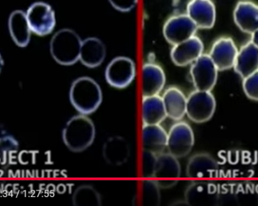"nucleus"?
I'll list each match as a JSON object with an SVG mask.
<instances>
[{
  "mask_svg": "<svg viewBox=\"0 0 258 206\" xmlns=\"http://www.w3.org/2000/svg\"><path fill=\"white\" fill-rule=\"evenodd\" d=\"M238 51L232 38L223 37L213 43L208 54L219 71H223L234 68Z\"/></svg>",
  "mask_w": 258,
  "mask_h": 206,
  "instance_id": "obj_11",
  "label": "nucleus"
},
{
  "mask_svg": "<svg viewBox=\"0 0 258 206\" xmlns=\"http://www.w3.org/2000/svg\"><path fill=\"white\" fill-rule=\"evenodd\" d=\"M144 151V173L147 177L151 178L157 156L149 151Z\"/></svg>",
  "mask_w": 258,
  "mask_h": 206,
  "instance_id": "obj_30",
  "label": "nucleus"
},
{
  "mask_svg": "<svg viewBox=\"0 0 258 206\" xmlns=\"http://www.w3.org/2000/svg\"><path fill=\"white\" fill-rule=\"evenodd\" d=\"M137 74L135 63L129 57H117L111 60L105 71V78L109 86L115 89L128 87Z\"/></svg>",
  "mask_w": 258,
  "mask_h": 206,
  "instance_id": "obj_6",
  "label": "nucleus"
},
{
  "mask_svg": "<svg viewBox=\"0 0 258 206\" xmlns=\"http://www.w3.org/2000/svg\"><path fill=\"white\" fill-rule=\"evenodd\" d=\"M204 47L202 40L195 35L184 42L173 46L170 56L174 65L185 67L192 64L204 54Z\"/></svg>",
  "mask_w": 258,
  "mask_h": 206,
  "instance_id": "obj_14",
  "label": "nucleus"
},
{
  "mask_svg": "<svg viewBox=\"0 0 258 206\" xmlns=\"http://www.w3.org/2000/svg\"><path fill=\"white\" fill-rule=\"evenodd\" d=\"M111 6L120 12H129L137 6L138 0H108Z\"/></svg>",
  "mask_w": 258,
  "mask_h": 206,
  "instance_id": "obj_29",
  "label": "nucleus"
},
{
  "mask_svg": "<svg viewBox=\"0 0 258 206\" xmlns=\"http://www.w3.org/2000/svg\"><path fill=\"white\" fill-rule=\"evenodd\" d=\"M219 70L209 54H202L191 64L190 75L196 90L211 92L216 86Z\"/></svg>",
  "mask_w": 258,
  "mask_h": 206,
  "instance_id": "obj_8",
  "label": "nucleus"
},
{
  "mask_svg": "<svg viewBox=\"0 0 258 206\" xmlns=\"http://www.w3.org/2000/svg\"><path fill=\"white\" fill-rule=\"evenodd\" d=\"M168 143V133L160 125H144L142 145L144 151L158 154L164 152Z\"/></svg>",
  "mask_w": 258,
  "mask_h": 206,
  "instance_id": "obj_20",
  "label": "nucleus"
},
{
  "mask_svg": "<svg viewBox=\"0 0 258 206\" xmlns=\"http://www.w3.org/2000/svg\"><path fill=\"white\" fill-rule=\"evenodd\" d=\"M130 154L129 144L120 136L108 138L102 148L103 159L109 165H123L128 161Z\"/></svg>",
  "mask_w": 258,
  "mask_h": 206,
  "instance_id": "obj_18",
  "label": "nucleus"
},
{
  "mask_svg": "<svg viewBox=\"0 0 258 206\" xmlns=\"http://www.w3.org/2000/svg\"><path fill=\"white\" fill-rule=\"evenodd\" d=\"M166 77L161 66L155 63H146L142 67V95H157L162 92Z\"/></svg>",
  "mask_w": 258,
  "mask_h": 206,
  "instance_id": "obj_16",
  "label": "nucleus"
},
{
  "mask_svg": "<svg viewBox=\"0 0 258 206\" xmlns=\"http://www.w3.org/2000/svg\"><path fill=\"white\" fill-rule=\"evenodd\" d=\"M8 26L11 37L17 46L24 48L29 45L32 32L26 12L22 10L12 12L9 18Z\"/></svg>",
  "mask_w": 258,
  "mask_h": 206,
  "instance_id": "obj_19",
  "label": "nucleus"
},
{
  "mask_svg": "<svg viewBox=\"0 0 258 206\" xmlns=\"http://www.w3.org/2000/svg\"><path fill=\"white\" fill-rule=\"evenodd\" d=\"M194 145V132L188 123L178 122L171 126L168 133V152L182 159L191 152Z\"/></svg>",
  "mask_w": 258,
  "mask_h": 206,
  "instance_id": "obj_7",
  "label": "nucleus"
},
{
  "mask_svg": "<svg viewBox=\"0 0 258 206\" xmlns=\"http://www.w3.org/2000/svg\"><path fill=\"white\" fill-rule=\"evenodd\" d=\"M106 48L104 43L96 37L83 40L80 61L89 69H95L103 64L106 59Z\"/></svg>",
  "mask_w": 258,
  "mask_h": 206,
  "instance_id": "obj_17",
  "label": "nucleus"
},
{
  "mask_svg": "<svg viewBox=\"0 0 258 206\" xmlns=\"http://www.w3.org/2000/svg\"><path fill=\"white\" fill-rule=\"evenodd\" d=\"M186 176L191 179H212L219 174V164L208 153H198L188 159Z\"/></svg>",
  "mask_w": 258,
  "mask_h": 206,
  "instance_id": "obj_13",
  "label": "nucleus"
},
{
  "mask_svg": "<svg viewBox=\"0 0 258 206\" xmlns=\"http://www.w3.org/2000/svg\"><path fill=\"white\" fill-rule=\"evenodd\" d=\"M181 167L178 159L169 152H163L157 156L152 179L158 184L160 188L167 189L174 187L177 183L175 179L180 178Z\"/></svg>",
  "mask_w": 258,
  "mask_h": 206,
  "instance_id": "obj_9",
  "label": "nucleus"
},
{
  "mask_svg": "<svg viewBox=\"0 0 258 206\" xmlns=\"http://www.w3.org/2000/svg\"><path fill=\"white\" fill-rule=\"evenodd\" d=\"M251 42L254 43L258 47V29L254 33L251 34Z\"/></svg>",
  "mask_w": 258,
  "mask_h": 206,
  "instance_id": "obj_31",
  "label": "nucleus"
},
{
  "mask_svg": "<svg viewBox=\"0 0 258 206\" xmlns=\"http://www.w3.org/2000/svg\"><path fill=\"white\" fill-rule=\"evenodd\" d=\"M234 20L242 32L254 33L258 29V5L248 0L239 2L235 6Z\"/></svg>",
  "mask_w": 258,
  "mask_h": 206,
  "instance_id": "obj_15",
  "label": "nucleus"
},
{
  "mask_svg": "<svg viewBox=\"0 0 258 206\" xmlns=\"http://www.w3.org/2000/svg\"><path fill=\"white\" fill-rule=\"evenodd\" d=\"M186 15L198 29H210L216 23V6L212 0H191L186 8Z\"/></svg>",
  "mask_w": 258,
  "mask_h": 206,
  "instance_id": "obj_12",
  "label": "nucleus"
},
{
  "mask_svg": "<svg viewBox=\"0 0 258 206\" xmlns=\"http://www.w3.org/2000/svg\"><path fill=\"white\" fill-rule=\"evenodd\" d=\"M95 137V125L86 115L73 116L62 130L63 142L73 152L86 151L93 144Z\"/></svg>",
  "mask_w": 258,
  "mask_h": 206,
  "instance_id": "obj_2",
  "label": "nucleus"
},
{
  "mask_svg": "<svg viewBox=\"0 0 258 206\" xmlns=\"http://www.w3.org/2000/svg\"><path fill=\"white\" fill-rule=\"evenodd\" d=\"M83 40L71 29L57 31L49 43V50L53 60L63 66H71L80 61Z\"/></svg>",
  "mask_w": 258,
  "mask_h": 206,
  "instance_id": "obj_3",
  "label": "nucleus"
},
{
  "mask_svg": "<svg viewBox=\"0 0 258 206\" xmlns=\"http://www.w3.org/2000/svg\"><path fill=\"white\" fill-rule=\"evenodd\" d=\"M216 108V98L211 92L196 90L187 97L186 116L195 123H205L211 120Z\"/></svg>",
  "mask_w": 258,
  "mask_h": 206,
  "instance_id": "obj_4",
  "label": "nucleus"
},
{
  "mask_svg": "<svg viewBox=\"0 0 258 206\" xmlns=\"http://www.w3.org/2000/svg\"><path fill=\"white\" fill-rule=\"evenodd\" d=\"M31 30L38 36H47L56 24L55 11L44 2L32 3L26 12Z\"/></svg>",
  "mask_w": 258,
  "mask_h": 206,
  "instance_id": "obj_5",
  "label": "nucleus"
},
{
  "mask_svg": "<svg viewBox=\"0 0 258 206\" xmlns=\"http://www.w3.org/2000/svg\"><path fill=\"white\" fill-rule=\"evenodd\" d=\"M242 80V88L245 95L251 100L258 101V70Z\"/></svg>",
  "mask_w": 258,
  "mask_h": 206,
  "instance_id": "obj_28",
  "label": "nucleus"
},
{
  "mask_svg": "<svg viewBox=\"0 0 258 206\" xmlns=\"http://www.w3.org/2000/svg\"><path fill=\"white\" fill-rule=\"evenodd\" d=\"M19 142L12 136L6 135L1 138V164L6 165L13 154L18 151Z\"/></svg>",
  "mask_w": 258,
  "mask_h": 206,
  "instance_id": "obj_26",
  "label": "nucleus"
},
{
  "mask_svg": "<svg viewBox=\"0 0 258 206\" xmlns=\"http://www.w3.org/2000/svg\"><path fill=\"white\" fill-rule=\"evenodd\" d=\"M234 69L242 79L257 71L258 47L254 43L250 41L238 51Z\"/></svg>",
  "mask_w": 258,
  "mask_h": 206,
  "instance_id": "obj_21",
  "label": "nucleus"
},
{
  "mask_svg": "<svg viewBox=\"0 0 258 206\" xmlns=\"http://www.w3.org/2000/svg\"><path fill=\"white\" fill-rule=\"evenodd\" d=\"M72 203L74 206H100L102 204L101 195L93 186L83 184L74 191Z\"/></svg>",
  "mask_w": 258,
  "mask_h": 206,
  "instance_id": "obj_25",
  "label": "nucleus"
},
{
  "mask_svg": "<svg viewBox=\"0 0 258 206\" xmlns=\"http://www.w3.org/2000/svg\"><path fill=\"white\" fill-rule=\"evenodd\" d=\"M69 99L79 114L88 116L94 114L100 108L103 102V92L93 78L80 77L71 83Z\"/></svg>",
  "mask_w": 258,
  "mask_h": 206,
  "instance_id": "obj_1",
  "label": "nucleus"
},
{
  "mask_svg": "<svg viewBox=\"0 0 258 206\" xmlns=\"http://www.w3.org/2000/svg\"><path fill=\"white\" fill-rule=\"evenodd\" d=\"M218 198V189L215 184L208 182H195L186 190L185 199L189 205L213 203Z\"/></svg>",
  "mask_w": 258,
  "mask_h": 206,
  "instance_id": "obj_23",
  "label": "nucleus"
},
{
  "mask_svg": "<svg viewBox=\"0 0 258 206\" xmlns=\"http://www.w3.org/2000/svg\"><path fill=\"white\" fill-rule=\"evenodd\" d=\"M162 97L168 118L172 120L180 121L186 115L187 98L180 89L175 86L168 88Z\"/></svg>",
  "mask_w": 258,
  "mask_h": 206,
  "instance_id": "obj_22",
  "label": "nucleus"
},
{
  "mask_svg": "<svg viewBox=\"0 0 258 206\" xmlns=\"http://www.w3.org/2000/svg\"><path fill=\"white\" fill-rule=\"evenodd\" d=\"M160 188L154 180L144 182L143 197L147 204L152 205H160Z\"/></svg>",
  "mask_w": 258,
  "mask_h": 206,
  "instance_id": "obj_27",
  "label": "nucleus"
},
{
  "mask_svg": "<svg viewBox=\"0 0 258 206\" xmlns=\"http://www.w3.org/2000/svg\"><path fill=\"white\" fill-rule=\"evenodd\" d=\"M198 27L187 15L171 17L163 26V35L172 46L184 42L196 35Z\"/></svg>",
  "mask_w": 258,
  "mask_h": 206,
  "instance_id": "obj_10",
  "label": "nucleus"
},
{
  "mask_svg": "<svg viewBox=\"0 0 258 206\" xmlns=\"http://www.w3.org/2000/svg\"><path fill=\"white\" fill-rule=\"evenodd\" d=\"M167 117L161 96L157 94L143 97L142 121L144 125H160Z\"/></svg>",
  "mask_w": 258,
  "mask_h": 206,
  "instance_id": "obj_24",
  "label": "nucleus"
}]
</instances>
